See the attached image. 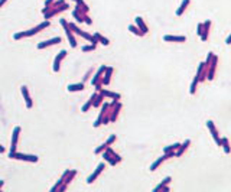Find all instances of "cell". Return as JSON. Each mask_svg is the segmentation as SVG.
Here are the masks:
<instances>
[{"mask_svg": "<svg viewBox=\"0 0 231 192\" xmlns=\"http://www.w3.org/2000/svg\"><path fill=\"white\" fill-rule=\"evenodd\" d=\"M49 26V22L46 20V22H43V23H40L39 26L33 27V29H30V30H27V32H19V33H14L13 38L16 40L18 39H22V38H27V36H32V35H35V33H38L40 30V29H45V27Z\"/></svg>", "mask_w": 231, "mask_h": 192, "instance_id": "6da1fadb", "label": "cell"}, {"mask_svg": "<svg viewBox=\"0 0 231 192\" xmlns=\"http://www.w3.org/2000/svg\"><path fill=\"white\" fill-rule=\"evenodd\" d=\"M9 158H12V159H19V160H26V162H38V156H33V155H23V153H16V152H10L9 153Z\"/></svg>", "mask_w": 231, "mask_h": 192, "instance_id": "7a4b0ae2", "label": "cell"}, {"mask_svg": "<svg viewBox=\"0 0 231 192\" xmlns=\"http://www.w3.org/2000/svg\"><path fill=\"white\" fill-rule=\"evenodd\" d=\"M207 127H208V130L211 132V136H212V139L215 140V143H217L218 146H221V137H220V134H218V130H217V127H215V124H214V121L208 120V121H207Z\"/></svg>", "mask_w": 231, "mask_h": 192, "instance_id": "3957f363", "label": "cell"}, {"mask_svg": "<svg viewBox=\"0 0 231 192\" xmlns=\"http://www.w3.org/2000/svg\"><path fill=\"white\" fill-rule=\"evenodd\" d=\"M217 64H218V56H217V55H214V58H212L211 64H210V66H208V77H207V80H208V81H212L214 78H215Z\"/></svg>", "mask_w": 231, "mask_h": 192, "instance_id": "277c9868", "label": "cell"}, {"mask_svg": "<svg viewBox=\"0 0 231 192\" xmlns=\"http://www.w3.org/2000/svg\"><path fill=\"white\" fill-rule=\"evenodd\" d=\"M120 110H121V104H120L119 101L114 104V106H110V121H116L117 117H119L120 114Z\"/></svg>", "mask_w": 231, "mask_h": 192, "instance_id": "5b68a950", "label": "cell"}, {"mask_svg": "<svg viewBox=\"0 0 231 192\" xmlns=\"http://www.w3.org/2000/svg\"><path fill=\"white\" fill-rule=\"evenodd\" d=\"M61 25L65 27V32H66V36H68V39H69V42H71V46L75 48L77 46V42H75V38L72 36V30L69 29V26H68V23H66L64 19H61Z\"/></svg>", "mask_w": 231, "mask_h": 192, "instance_id": "8992f818", "label": "cell"}, {"mask_svg": "<svg viewBox=\"0 0 231 192\" xmlns=\"http://www.w3.org/2000/svg\"><path fill=\"white\" fill-rule=\"evenodd\" d=\"M104 169H106V163H100V165L97 166V169H95V172H94V173H92V175H91V176H90V178L87 179V182H88V184H92V182H94L95 179L98 178V176H100V173L103 172Z\"/></svg>", "mask_w": 231, "mask_h": 192, "instance_id": "52a82bcc", "label": "cell"}, {"mask_svg": "<svg viewBox=\"0 0 231 192\" xmlns=\"http://www.w3.org/2000/svg\"><path fill=\"white\" fill-rule=\"evenodd\" d=\"M106 65H101L100 66V69L95 72V77L92 78V85H97L98 82H101L103 81V75H104V72H106Z\"/></svg>", "mask_w": 231, "mask_h": 192, "instance_id": "ba28073f", "label": "cell"}, {"mask_svg": "<svg viewBox=\"0 0 231 192\" xmlns=\"http://www.w3.org/2000/svg\"><path fill=\"white\" fill-rule=\"evenodd\" d=\"M65 56H66V51H61L59 55L55 58V61H53V71H55V72H58V71H59V64H61V61L64 59Z\"/></svg>", "mask_w": 231, "mask_h": 192, "instance_id": "9c48e42d", "label": "cell"}, {"mask_svg": "<svg viewBox=\"0 0 231 192\" xmlns=\"http://www.w3.org/2000/svg\"><path fill=\"white\" fill-rule=\"evenodd\" d=\"M134 22H136V25H137V27L142 30V32L145 33H147L149 32V27H147V25L145 23V20H143V18H140V16H136V19H134Z\"/></svg>", "mask_w": 231, "mask_h": 192, "instance_id": "30bf717a", "label": "cell"}, {"mask_svg": "<svg viewBox=\"0 0 231 192\" xmlns=\"http://www.w3.org/2000/svg\"><path fill=\"white\" fill-rule=\"evenodd\" d=\"M165 42H186V36H175V35H165Z\"/></svg>", "mask_w": 231, "mask_h": 192, "instance_id": "8fae6325", "label": "cell"}, {"mask_svg": "<svg viewBox=\"0 0 231 192\" xmlns=\"http://www.w3.org/2000/svg\"><path fill=\"white\" fill-rule=\"evenodd\" d=\"M61 40H62V39H61L59 36H56V38H53V39H49V40H46V42H42V43H39V45H38V48H39V49H43V48H48V46H51V45L59 43Z\"/></svg>", "mask_w": 231, "mask_h": 192, "instance_id": "7c38bea8", "label": "cell"}, {"mask_svg": "<svg viewBox=\"0 0 231 192\" xmlns=\"http://www.w3.org/2000/svg\"><path fill=\"white\" fill-rule=\"evenodd\" d=\"M210 29H211V20H207L204 22V33L201 35V40L205 42V40L208 39V36H210Z\"/></svg>", "mask_w": 231, "mask_h": 192, "instance_id": "4fadbf2b", "label": "cell"}, {"mask_svg": "<svg viewBox=\"0 0 231 192\" xmlns=\"http://www.w3.org/2000/svg\"><path fill=\"white\" fill-rule=\"evenodd\" d=\"M111 75H113V68L111 66H107L106 68V72H104V75H103V84L104 85H108L110 84V80H111Z\"/></svg>", "mask_w": 231, "mask_h": 192, "instance_id": "5bb4252c", "label": "cell"}, {"mask_svg": "<svg viewBox=\"0 0 231 192\" xmlns=\"http://www.w3.org/2000/svg\"><path fill=\"white\" fill-rule=\"evenodd\" d=\"M189 145H191V140L186 139L184 142V143H181V146H179V149L176 150V158H179V156H182L185 152H186V149L189 147Z\"/></svg>", "mask_w": 231, "mask_h": 192, "instance_id": "9a60e30c", "label": "cell"}, {"mask_svg": "<svg viewBox=\"0 0 231 192\" xmlns=\"http://www.w3.org/2000/svg\"><path fill=\"white\" fill-rule=\"evenodd\" d=\"M20 127H14L13 130V139H12V150L10 152H16V145H18V139H19Z\"/></svg>", "mask_w": 231, "mask_h": 192, "instance_id": "2e32d148", "label": "cell"}, {"mask_svg": "<svg viewBox=\"0 0 231 192\" xmlns=\"http://www.w3.org/2000/svg\"><path fill=\"white\" fill-rule=\"evenodd\" d=\"M189 3H191V0H182V3H181V6L176 9V16H182L185 13V10L188 9L189 6Z\"/></svg>", "mask_w": 231, "mask_h": 192, "instance_id": "e0dca14e", "label": "cell"}, {"mask_svg": "<svg viewBox=\"0 0 231 192\" xmlns=\"http://www.w3.org/2000/svg\"><path fill=\"white\" fill-rule=\"evenodd\" d=\"M100 93L103 94L104 97H108V98H113V100H117V101L121 98V95H120L119 93H113V91H108V90H101Z\"/></svg>", "mask_w": 231, "mask_h": 192, "instance_id": "ac0fdd59", "label": "cell"}, {"mask_svg": "<svg viewBox=\"0 0 231 192\" xmlns=\"http://www.w3.org/2000/svg\"><path fill=\"white\" fill-rule=\"evenodd\" d=\"M103 158H104V159H106L111 166H114V165H117V163H119V162H117V160H116V159H114V158L111 156V155H110V152H108L107 149L104 150V153H103Z\"/></svg>", "mask_w": 231, "mask_h": 192, "instance_id": "d6986e66", "label": "cell"}, {"mask_svg": "<svg viewBox=\"0 0 231 192\" xmlns=\"http://www.w3.org/2000/svg\"><path fill=\"white\" fill-rule=\"evenodd\" d=\"M22 94H23V97H25V101H26L27 108H30V107H32V100H30V95H29V93H27V88L25 85L22 87Z\"/></svg>", "mask_w": 231, "mask_h": 192, "instance_id": "ffe728a7", "label": "cell"}, {"mask_svg": "<svg viewBox=\"0 0 231 192\" xmlns=\"http://www.w3.org/2000/svg\"><path fill=\"white\" fill-rule=\"evenodd\" d=\"M221 147L224 149V152L228 155V153L231 152V147H230V140L227 139V137H223L221 139Z\"/></svg>", "mask_w": 231, "mask_h": 192, "instance_id": "44dd1931", "label": "cell"}, {"mask_svg": "<svg viewBox=\"0 0 231 192\" xmlns=\"http://www.w3.org/2000/svg\"><path fill=\"white\" fill-rule=\"evenodd\" d=\"M129 30H130L132 33H134L136 36H140V38H142V36H145V33L139 29L137 25H129Z\"/></svg>", "mask_w": 231, "mask_h": 192, "instance_id": "7402d4cb", "label": "cell"}, {"mask_svg": "<svg viewBox=\"0 0 231 192\" xmlns=\"http://www.w3.org/2000/svg\"><path fill=\"white\" fill-rule=\"evenodd\" d=\"M198 84H199V78L195 75L194 80H192V84H191V88H189V93L191 94H195L197 93V88H198Z\"/></svg>", "mask_w": 231, "mask_h": 192, "instance_id": "603a6c76", "label": "cell"}, {"mask_svg": "<svg viewBox=\"0 0 231 192\" xmlns=\"http://www.w3.org/2000/svg\"><path fill=\"white\" fill-rule=\"evenodd\" d=\"M84 90V82H79V84H71L68 85V91H82Z\"/></svg>", "mask_w": 231, "mask_h": 192, "instance_id": "cb8c5ba5", "label": "cell"}, {"mask_svg": "<svg viewBox=\"0 0 231 192\" xmlns=\"http://www.w3.org/2000/svg\"><path fill=\"white\" fill-rule=\"evenodd\" d=\"M179 146H181V143H173V145L171 146H166L165 149H163V153H169V152H176L179 149Z\"/></svg>", "mask_w": 231, "mask_h": 192, "instance_id": "d4e9b609", "label": "cell"}, {"mask_svg": "<svg viewBox=\"0 0 231 192\" xmlns=\"http://www.w3.org/2000/svg\"><path fill=\"white\" fill-rule=\"evenodd\" d=\"M153 191H155V192H159V191L169 192V191H171V188H169V185H162V184H159L158 186H155V188H153Z\"/></svg>", "mask_w": 231, "mask_h": 192, "instance_id": "484cf974", "label": "cell"}, {"mask_svg": "<svg viewBox=\"0 0 231 192\" xmlns=\"http://www.w3.org/2000/svg\"><path fill=\"white\" fill-rule=\"evenodd\" d=\"M94 36H95V38L98 39V42H100V43H103V45H106V46H107V45H108V43H110V40L107 39V38H104L103 35H100V33H95Z\"/></svg>", "mask_w": 231, "mask_h": 192, "instance_id": "4316f807", "label": "cell"}, {"mask_svg": "<svg viewBox=\"0 0 231 192\" xmlns=\"http://www.w3.org/2000/svg\"><path fill=\"white\" fill-rule=\"evenodd\" d=\"M103 100H104V95H103L101 93H98V95H97V97H95V100H94V104H92V106H94V107H100V104L103 103Z\"/></svg>", "mask_w": 231, "mask_h": 192, "instance_id": "83f0119b", "label": "cell"}, {"mask_svg": "<svg viewBox=\"0 0 231 192\" xmlns=\"http://www.w3.org/2000/svg\"><path fill=\"white\" fill-rule=\"evenodd\" d=\"M107 150H108V152H110V155H111L113 158H114V159L117 160V162H121V158H120L119 155H117V153L114 152V150H113L111 147H110V146H108V147H107Z\"/></svg>", "mask_w": 231, "mask_h": 192, "instance_id": "f1b7e54d", "label": "cell"}, {"mask_svg": "<svg viewBox=\"0 0 231 192\" xmlns=\"http://www.w3.org/2000/svg\"><path fill=\"white\" fill-rule=\"evenodd\" d=\"M107 147H108V145H107V143H103V145L100 146V147H97V149L94 150V153H95V155H98V153H103V152H104V150L107 149Z\"/></svg>", "mask_w": 231, "mask_h": 192, "instance_id": "f546056e", "label": "cell"}, {"mask_svg": "<svg viewBox=\"0 0 231 192\" xmlns=\"http://www.w3.org/2000/svg\"><path fill=\"white\" fill-rule=\"evenodd\" d=\"M197 33H198V36L201 38V35L204 33V23H198V27H197Z\"/></svg>", "mask_w": 231, "mask_h": 192, "instance_id": "4dcf8cb0", "label": "cell"}, {"mask_svg": "<svg viewBox=\"0 0 231 192\" xmlns=\"http://www.w3.org/2000/svg\"><path fill=\"white\" fill-rule=\"evenodd\" d=\"M95 46H97V45L91 43V45H87V46L82 48V51H84V52H88V51H94V49H95Z\"/></svg>", "mask_w": 231, "mask_h": 192, "instance_id": "1f68e13d", "label": "cell"}, {"mask_svg": "<svg viewBox=\"0 0 231 192\" xmlns=\"http://www.w3.org/2000/svg\"><path fill=\"white\" fill-rule=\"evenodd\" d=\"M212 58H214V53H212V52H208V56H207V59H205V64H207L208 66H210V64H211Z\"/></svg>", "mask_w": 231, "mask_h": 192, "instance_id": "d6a6232c", "label": "cell"}, {"mask_svg": "<svg viewBox=\"0 0 231 192\" xmlns=\"http://www.w3.org/2000/svg\"><path fill=\"white\" fill-rule=\"evenodd\" d=\"M114 142H116V134H111V136H110V137H108V139H107V145L108 146H111L113 143H114Z\"/></svg>", "mask_w": 231, "mask_h": 192, "instance_id": "836d02e7", "label": "cell"}, {"mask_svg": "<svg viewBox=\"0 0 231 192\" xmlns=\"http://www.w3.org/2000/svg\"><path fill=\"white\" fill-rule=\"evenodd\" d=\"M171 181H172L171 176H166V178L163 179V181H162L160 184H162V185H169V184H171Z\"/></svg>", "mask_w": 231, "mask_h": 192, "instance_id": "e575fe53", "label": "cell"}, {"mask_svg": "<svg viewBox=\"0 0 231 192\" xmlns=\"http://www.w3.org/2000/svg\"><path fill=\"white\" fill-rule=\"evenodd\" d=\"M225 43H227V45H231V35L227 38V39H225Z\"/></svg>", "mask_w": 231, "mask_h": 192, "instance_id": "d590c367", "label": "cell"}, {"mask_svg": "<svg viewBox=\"0 0 231 192\" xmlns=\"http://www.w3.org/2000/svg\"><path fill=\"white\" fill-rule=\"evenodd\" d=\"M6 2H7V0H0V7L3 6V5H5V3H6Z\"/></svg>", "mask_w": 231, "mask_h": 192, "instance_id": "8d00e7d4", "label": "cell"}, {"mask_svg": "<svg viewBox=\"0 0 231 192\" xmlns=\"http://www.w3.org/2000/svg\"><path fill=\"white\" fill-rule=\"evenodd\" d=\"M0 153H5V147H3L2 145H0Z\"/></svg>", "mask_w": 231, "mask_h": 192, "instance_id": "74e56055", "label": "cell"}, {"mask_svg": "<svg viewBox=\"0 0 231 192\" xmlns=\"http://www.w3.org/2000/svg\"><path fill=\"white\" fill-rule=\"evenodd\" d=\"M2 186H3V181H0V188H2Z\"/></svg>", "mask_w": 231, "mask_h": 192, "instance_id": "f35d334b", "label": "cell"}, {"mask_svg": "<svg viewBox=\"0 0 231 192\" xmlns=\"http://www.w3.org/2000/svg\"><path fill=\"white\" fill-rule=\"evenodd\" d=\"M75 2H77V0H75Z\"/></svg>", "mask_w": 231, "mask_h": 192, "instance_id": "ab89813d", "label": "cell"}]
</instances>
